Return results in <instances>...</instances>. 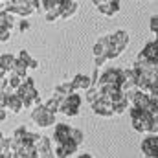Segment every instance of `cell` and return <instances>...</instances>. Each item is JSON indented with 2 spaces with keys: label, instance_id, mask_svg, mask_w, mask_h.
<instances>
[{
  "label": "cell",
  "instance_id": "1",
  "mask_svg": "<svg viewBox=\"0 0 158 158\" xmlns=\"http://www.w3.org/2000/svg\"><path fill=\"white\" fill-rule=\"evenodd\" d=\"M39 7V0H11V2H4V11L13 15V17H20V19H28L30 15H33Z\"/></svg>",
  "mask_w": 158,
  "mask_h": 158
},
{
  "label": "cell",
  "instance_id": "2",
  "mask_svg": "<svg viewBox=\"0 0 158 158\" xmlns=\"http://www.w3.org/2000/svg\"><path fill=\"white\" fill-rule=\"evenodd\" d=\"M109 42H110V48H109V53H107V59H116L123 53V50L127 48L129 44V33L123 31V30H118L114 33L109 35Z\"/></svg>",
  "mask_w": 158,
  "mask_h": 158
},
{
  "label": "cell",
  "instance_id": "3",
  "mask_svg": "<svg viewBox=\"0 0 158 158\" xmlns=\"http://www.w3.org/2000/svg\"><path fill=\"white\" fill-rule=\"evenodd\" d=\"M20 99H22V105H24V109H31V103H33V99H37L39 98V90H37V86H35V79L33 77H28L22 81V85H20V88L15 92Z\"/></svg>",
  "mask_w": 158,
  "mask_h": 158
},
{
  "label": "cell",
  "instance_id": "4",
  "mask_svg": "<svg viewBox=\"0 0 158 158\" xmlns=\"http://www.w3.org/2000/svg\"><path fill=\"white\" fill-rule=\"evenodd\" d=\"M129 116H131V123L134 127V131L138 132H151V127H153V116L145 110H138V109H132L129 107Z\"/></svg>",
  "mask_w": 158,
  "mask_h": 158
},
{
  "label": "cell",
  "instance_id": "5",
  "mask_svg": "<svg viewBox=\"0 0 158 158\" xmlns=\"http://www.w3.org/2000/svg\"><path fill=\"white\" fill-rule=\"evenodd\" d=\"M123 83V68H107L101 76H99V81L96 83L98 88H103V86H121Z\"/></svg>",
  "mask_w": 158,
  "mask_h": 158
},
{
  "label": "cell",
  "instance_id": "6",
  "mask_svg": "<svg viewBox=\"0 0 158 158\" xmlns=\"http://www.w3.org/2000/svg\"><path fill=\"white\" fill-rule=\"evenodd\" d=\"M81 105H83V98L79 96L77 92H74L72 96H68V98L63 99V103H61V110H59V112H63V114L68 116V118H76V116H79Z\"/></svg>",
  "mask_w": 158,
  "mask_h": 158
},
{
  "label": "cell",
  "instance_id": "7",
  "mask_svg": "<svg viewBox=\"0 0 158 158\" xmlns=\"http://www.w3.org/2000/svg\"><path fill=\"white\" fill-rule=\"evenodd\" d=\"M31 121H33L37 127H40V129H46V127L55 125V114L48 112V110L44 109V105H40V107H37V109L31 110Z\"/></svg>",
  "mask_w": 158,
  "mask_h": 158
},
{
  "label": "cell",
  "instance_id": "8",
  "mask_svg": "<svg viewBox=\"0 0 158 158\" xmlns=\"http://www.w3.org/2000/svg\"><path fill=\"white\" fill-rule=\"evenodd\" d=\"M72 129L66 123H55L53 127V143L52 145H59V143H66L72 140Z\"/></svg>",
  "mask_w": 158,
  "mask_h": 158
},
{
  "label": "cell",
  "instance_id": "9",
  "mask_svg": "<svg viewBox=\"0 0 158 158\" xmlns=\"http://www.w3.org/2000/svg\"><path fill=\"white\" fill-rule=\"evenodd\" d=\"M96 7H98V11L99 13H103L105 17H114V15H118L119 13V4L118 0H94L92 2Z\"/></svg>",
  "mask_w": 158,
  "mask_h": 158
},
{
  "label": "cell",
  "instance_id": "10",
  "mask_svg": "<svg viewBox=\"0 0 158 158\" xmlns=\"http://www.w3.org/2000/svg\"><path fill=\"white\" fill-rule=\"evenodd\" d=\"M142 155H143V158L158 156V136L156 134H147L142 140Z\"/></svg>",
  "mask_w": 158,
  "mask_h": 158
},
{
  "label": "cell",
  "instance_id": "11",
  "mask_svg": "<svg viewBox=\"0 0 158 158\" xmlns=\"http://www.w3.org/2000/svg\"><path fill=\"white\" fill-rule=\"evenodd\" d=\"M79 151V145L76 142H66V143H59V145H53V155L55 158H70L74 156Z\"/></svg>",
  "mask_w": 158,
  "mask_h": 158
},
{
  "label": "cell",
  "instance_id": "12",
  "mask_svg": "<svg viewBox=\"0 0 158 158\" xmlns=\"http://www.w3.org/2000/svg\"><path fill=\"white\" fill-rule=\"evenodd\" d=\"M90 107H92V112L98 114V116H101V118H112V116H116L112 103H109L107 99H98V101H96L94 105H90Z\"/></svg>",
  "mask_w": 158,
  "mask_h": 158
},
{
  "label": "cell",
  "instance_id": "13",
  "mask_svg": "<svg viewBox=\"0 0 158 158\" xmlns=\"http://www.w3.org/2000/svg\"><path fill=\"white\" fill-rule=\"evenodd\" d=\"M37 155H39V158H55L52 140L48 136H40L39 143H37Z\"/></svg>",
  "mask_w": 158,
  "mask_h": 158
},
{
  "label": "cell",
  "instance_id": "14",
  "mask_svg": "<svg viewBox=\"0 0 158 158\" xmlns=\"http://www.w3.org/2000/svg\"><path fill=\"white\" fill-rule=\"evenodd\" d=\"M149 101H151V96H149L147 92H140V90H136L134 98L131 99V105H132V109H138V110H147Z\"/></svg>",
  "mask_w": 158,
  "mask_h": 158
},
{
  "label": "cell",
  "instance_id": "15",
  "mask_svg": "<svg viewBox=\"0 0 158 158\" xmlns=\"http://www.w3.org/2000/svg\"><path fill=\"white\" fill-rule=\"evenodd\" d=\"M140 55L145 57L147 61L156 63L158 64V40H151V42H147V44L143 46V50L140 52Z\"/></svg>",
  "mask_w": 158,
  "mask_h": 158
},
{
  "label": "cell",
  "instance_id": "16",
  "mask_svg": "<svg viewBox=\"0 0 158 158\" xmlns=\"http://www.w3.org/2000/svg\"><path fill=\"white\" fill-rule=\"evenodd\" d=\"M22 109H24V105H22V99L17 96V94H7V101H6V110H9L11 114H20L22 112Z\"/></svg>",
  "mask_w": 158,
  "mask_h": 158
},
{
  "label": "cell",
  "instance_id": "17",
  "mask_svg": "<svg viewBox=\"0 0 158 158\" xmlns=\"http://www.w3.org/2000/svg\"><path fill=\"white\" fill-rule=\"evenodd\" d=\"M109 48H110L109 35H103L101 39H99L98 42H96V44H94V57H96V59H98V57H103V59H107ZM107 61H109V59H107Z\"/></svg>",
  "mask_w": 158,
  "mask_h": 158
},
{
  "label": "cell",
  "instance_id": "18",
  "mask_svg": "<svg viewBox=\"0 0 158 158\" xmlns=\"http://www.w3.org/2000/svg\"><path fill=\"white\" fill-rule=\"evenodd\" d=\"M77 7L79 4L77 2H74V0H63V4H61V19H72L76 13H77Z\"/></svg>",
  "mask_w": 158,
  "mask_h": 158
},
{
  "label": "cell",
  "instance_id": "19",
  "mask_svg": "<svg viewBox=\"0 0 158 158\" xmlns=\"http://www.w3.org/2000/svg\"><path fill=\"white\" fill-rule=\"evenodd\" d=\"M72 86H74V90L76 92H79V90H90L92 88V81H90V77L88 76H85V74H77L76 77L72 79Z\"/></svg>",
  "mask_w": 158,
  "mask_h": 158
},
{
  "label": "cell",
  "instance_id": "20",
  "mask_svg": "<svg viewBox=\"0 0 158 158\" xmlns=\"http://www.w3.org/2000/svg\"><path fill=\"white\" fill-rule=\"evenodd\" d=\"M76 90H74V86H72V81H63V83H59V85H55V88H53V94L55 96H59V98H68V96H72Z\"/></svg>",
  "mask_w": 158,
  "mask_h": 158
},
{
  "label": "cell",
  "instance_id": "21",
  "mask_svg": "<svg viewBox=\"0 0 158 158\" xmlns=\"http://www.w3.org/2000/svg\"><path fill=\"white\" fill-rule=\"evenodd\" d=\"M61 103H63V98H59V96H52L46 103H42L44 105V109L48 110V112H52V114H57L59 110H61Z\"/></svg>",
  "mask_w": 158,
  "mask_h": 158
},
{
  "label": "cell",
  "instance_id": "22",
  "mask_svg": "<svg viewBox=\"0 0 158 158\" xmlns=\"http://www.w3.org/2000/svg\"><path fill=\"white\" fill-rule=\"evenodd\" d=\"M15 63H17V55H13V53H2V68H4L7 74L13 72Z\"/></svg>",
  "mask_w": 158,
  "mask_h": 158
},
{
  "label": "cell",
  "instance_id": "23",
  "mask_svg": "<svg viewBox=\"0 0 158 158\" xmlns=\"http://www.w3.org/2000/svg\"><path fill=\"white\" fill-rule=\"evenodd\" d=\"M11 74L19 76L20 79H26V77H28V64L17 59V63H15V68H13V72H11Z\"/></svg>",
  "mask_w": 158,
  "mask_h": 158
},
{
  "label": "cell",
  "instance_id": "24",
  "mask_svg": "<svg viewBox=\"0 0 158 158\" xmlns=\"http://www.w3.org/2000/svg\"><path fill=\"white\" fill-rule=\"evenodd\" d=\"M85 99H86L90 105H94L98 99H101V90H99L98 86H92L90 90H86V94H85Z\"/></svg>",
  "mask_w": 158,
  "mask_h": 158
},
{
  "label": "cell",
  "instance_id": "25",
  "mask_svg": "<svg viewBox=\"0 0 158 158\" xmlns=\"http://www.w3.org/2000/svg\"><path fill=\"white\" fill-rule=\"evenodd\" d=\"M22 81L24 79H20L19 76H15V74H9L7 76V86H9V90H19L20 88V85H22Z\"/></svg>",
  "mask_w": 158,
  "mask_h": 158
},
{
  "label": "cell",
  "instance_id": "26",
  "mask_svg": "<svg viewBox=\"0 0 158 158\" xmlns=\"http://www.w3.org/2000/svg\"><path fill=\"white\" fill-rule=\"evenodd\" d=\"M0 24H4V26H7V28H11V30H13L15 17H13V15H9V13H6V11H2V13H0Z\"/></svg>",
  "mask_w": 158,
  "mask_h": 158
},
{
  "label": "cell",
  "instance_id": "27",
  "mask_svg": "<svg viewBox=\"0 0 158 158\" xmlns=\"http://www.w3.org/2000/svg\"><path fill=\"white\" fill-rule=\"evenodd\" d=\"M127 110H129V101H127V98L114 105V114H125Z\"/></svg>",
  "mask_w": 158,
  "mask_h": 158
},
{
  "label": "cell",
  "instance_id": "28",
  "mask_svg": "<svg viewBox=\"0 0 158 158\" xmlns=\"http://www.w3.org/2000/svg\"><path fill=\"white\" fill-rule=\"evenodd\" d=\"M9 39H11V28L0 24V42H7Z\"/></svg>",
  "mask_w": 158,
  "mask_h": 158
},
{
  "label": "cell",
  "instance_id": "29",
  "mask_svg": "<svg viewBox=\"0 0 158 158\" xmlns=\"http://www.w3.org/2000/svg\"><path fill=\"white\" fill-rule=\"evenodd\" d=\"M17 59H19V61H22V63H26V64H28V63H30V61H31V59H33V57H31V55H30V53H28V52H26V50H20V52H19V55H17Z\"/></svg>",
  "mask_w": 158,
  "mask_h": 158
},
{
  "label": "cell",
  "instance_id": "30",
  "mask_svg": "<svg viewBox=\"0 0 158 158\" xmlns=\"http://www.w3.org/2000/svg\"><path fill=\"white\" fill-rule=\"evenodd\" d=\"M28 30H30V22H28V19H22V20L19 22V31L24 33V31H28Z\"/></svg>",
  "mask_w": 158,
  "mask_h": 158
},
{
  "label": "cell",
  "instance_id": "31",
  "mask_svg": "<svg viewBox=\"0 0 158 158\" xmlns=\"http://www.w3.org/2000/svg\"><path fill=\"white\" fill-rule=\"evenodd\" d=\"M149 26H151V31L156 35V39H158V15L151 19V24H149Z\"/></svg>",
  "mask_w": 158,
  "mask_h": 158
},
{
  "label": "cell",
  "instance_id": "32",
  "mask_svg": "<svg viewBox=\"0 0 158 158\" xmlns=\"http://www.w3.org/2000/svg\"><path fill=\"white\" fill-rule=\"evenodd\" d=\"M99 68H94V72H92V76H90V81H92V86H96V83L99 81Z\"/></svg>",
  "mask_w": 158,
  "mask_h": 158
},
{
  "label": "cell",
  "instance_id": "33",
  "mask_svg": "<svg viewBox=\"0 0 158 158\" xmlns=\"http://www.w3.org/2000/svg\"><path fill=\"white\" fill-rule=\"evenodd\" d=\"M149 134H156L158 136V114L153 116V127H151V132Z\"/></svg>",
  "mask_w": 158,
  "mask_h": 158
},
{
  "label": "cell",
  "instance_id": "34",
  "mask_svg": "<svg viewBox=\"0 0 158 158\" xmlns=\"http://www.w3.org/2000/svg\"><path fill=\"white\" fill-rule=\"evenodd\" d=\"M35 68H39V61H37V59H31V61L28 63V70H35Z\"/></svg>",
  "mask_w": 158,
  "mask_h": 158
},
{
  "label": "cell",
  "instance_id": "35",
  "mask_svg": "<svg viewBox=\"0 0 158 158\" xmlns=\"http://www.w3.org/2000/svg\"><path fill=\"white\" fill-rule=\"evenodd\" d=\"M6 118H7V110L6 109H0V121H4Z\"/></svg>",
  "mask_w": 158,
  "mask_h": 158
},
{
  "label": "cell",
  "instance_id": "36",
  "mask_svg": "<svg viewBox=\"0 0 158 158\" xmlns=\"http://www.w3.org/2000/svg\"><path fill=\"white\" fill-rule=\"evenodd\" d=\"M77 158H94V156H92V155H79Z\"/></svg>",
  "mask_w": 158,
  "mask_h": 158
},
{
  "label": "cell",
  "instance_id": "37",
  "mask_svg": "<svg viewBox=\"0 0 158 158\" xmlns=\"http://www.w3.org/2000/svg\"><path fill=\"white\" fill-rule=\"evenodd\" d=\"M0 68H2V53H0Z\"/></svg>",
  "mask_w": 158,
  "mask_h": 158
},
{
  "label": "cell",
  "instance_id": "38",
  "mask_svg": "<svg viewBox=\"0 0 158 158\" xmlns=\"http://www.w3.org/2000/svg\"><path fill=\"white\" fill-rule=\"evenodd\" d=\"M13 158H20V156H17V155H13Z\"/></svg>",
  "mask_w": 158,
  "mask_h": 158
}]
</instances>
